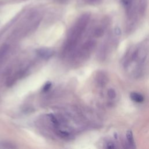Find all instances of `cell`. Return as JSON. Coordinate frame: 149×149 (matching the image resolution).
<instances>
[{
	"instance_id": "1",
	"label": "cell",
	"mask_w": 149,
	"mask_h": 149,
	"mask_svg": "<svg viewBox=\"0 0 149 149\" xmlns=\"http://www.w3.org/2000/svg\"><path fill=\"white\" fill-rule=\"evenodd\" d=\"M87 22L88 18L87 17H83L71 29L64 45L63 50V55H66L67 54H71L75 49L87 26Z\"/></svg>"
},
{
	"instance_id": "2",
	"label": "cell",
	"mask_w": 149,
	"mask_h": 149,
	"mask_svg": "<svg viewBox=\"0 0 149 149\" xmlns=\"http://www.w3.org/2000/svg\"><path fill=\"white\" fill-rule=\"evenodd\" d=\"M37 55L43 59H48L52 56L54 54V51L49 48H40L37 51Z\"/></svg>"
},
{
	"instance_id": "3",
	"label": "cell",
	"mask_w": 149,
	"mask_h": 149,
	"mask_svg": "<svg viewBox=\"0 0 149 149\" xmlns=\"http://www.w3.org/2000/svg\"><path fill=\"white\" fill-rule=\"evenodd\" d=\"M130 96L131 99L134 102L139 103V102H142L144 101L143 96L141 94H139L137 93H135V92L132 93Z\"/></svg>"
},
{
	"instance_id": "4",
	"label": "cell",
	"mask_w": 149,
	"mask_h": 149,
	"mask_svg": "<svg viewBox=\"0 0 149 149\" xmlns=\"http://www.w3.org/2000/svg\"><path fill=\"white\" fill-rule=\"evenodd\" d=\"M126 137L127 139L130 144H133L134 141H133V134L131 131H128L126 133Z\"/></svg>"
},
{
	"instance_id": "5",
	"label": "cell",
	"mask_w": 149,
	"mask_h": 149,
	"mask_svg": "<svg viewBox=\"0 0 149 149\" xmlns=\"http://www.w3.org/2000/svg\"><path fill=\"white\" fill-rule=\"evenodd\" d=\"M15 147H13L10 144H9L8 143H4V142H0V148H13Z\"/></svg>"
},
{
	"instance_id": "6",
	"label": "cell",
	"mask_w": 149,
	"mask_h": 149,
	"mask_svg": "<svg viewBox=\"0 0 149 149\" xmlns=\"http://www.w3.org/2000/svg\"><path fill=\"white\" fill-rule=\"evenodd\" d=\"M108 95L111 98H114L116 97V92L113 89H109L108 91Z\"/></svg>"
},
{
	"instance_id": "7",
	"label": "cell",
	"mask_w": 149,
	"mask_h": 149,
	"mask_svg": "<svg viewBox=\"0 0 149 149\" xmlns=\"http://www.w3.org/2000/svg\"><path fill=\"white\" fill-rule=\"evenodd\" d=\"M115 33H116V34H118V35L120 34V31L119 29H118V28H116V29H115Z\"/></svg>"
}]
</instances>
